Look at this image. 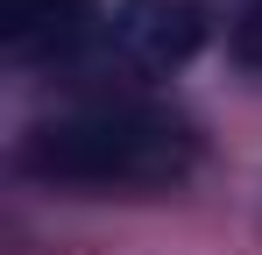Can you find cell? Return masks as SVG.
<instances>
[{"instance_id": "6da1fadb", "label": "cell", "mask_w": 262, "mask_h": 255, "mask_svg": "<svg viewBox=\"0 0 262 255\" xmlns=\"http://www.w3.org/2000/svg\"><path fill=\"white\" fill-rule=\"evenodd\" d=\"M191 163V128L156 107H71L21 135V170L78 192H163Z\"/></svg>"}, {"instance_id": "7a4b0ae2", "label": "cell", "mask_w": 262, "mask_h": 255, "mask_svg": "<svg viewBox=\"0 0 262 255\" xmlns=\"http://www.w3.org/2000/svg\"><path fill=\"white\" fill-rule=\"evenodd\" d=\"M206 0H121L114 7V42L142 71H184L206 50Z\"/></svg>"}, {"instance_id": "3957f363", "label": "cell", "mask_w": 262, "mask_h": 255, "mask_svg": "<svg viewBox=\"0 0 262 255\" xmlns=\"http://www.w3.org/2000/svg\"><path fill=\"white\" fill-rule=\"evenodd\" d=\"M78 29H85V0H0V50L14 64L71 50Z\"/></svg>"}, {"instance_id": "277c9868", "label": "cell", "mask_w": 262, "mask_h": 255, "mask_svg": "<svg viewBox=\"0 0 262 255\" xmlns=\"http://www.w3.org/2000/svg\"><path fill=\"white\" fill-rule=\"evenodd\" d=\"M234 57H241V71H255V78H262V0L234 22Z\"/></svg>"}]
</instances>
